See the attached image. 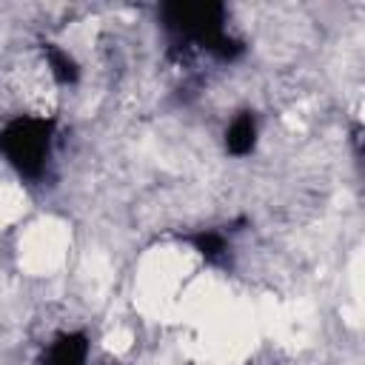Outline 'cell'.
Instances as JSON below:
<instances>
[{
	"label": "cell",
	"mask_w": 365,
	"mask_h": 365,
	"mask_svg": "<svg viewBox=\"0 0 365 365\" xmlns=\"http://www.w3.org/2000/svg\"><path fill=\"white\" fill-rule=\"evenodd\" d=\"M3 148L23 171H34L48 151V125L43 120H20L6 131Z\"/></svg>",
	"instance_id": "obj_1"
},
{
	"label": "cell",
	"mask_w": 365,
	"mask_h": 365,
	"mask_svg": "<svg viewBox=\"0 0 365 365\" xmlns=\"http://www.w3.org/2000/svg\"><path fill=\"white\" fill-rule=\"evenodd\" d=\"M254 134H257L254 120L251 117H237L228 128V148L237 151V154H245L254 145Z\"/></svg>",
	"instance_id": "obj_2"
}]
</instances>
